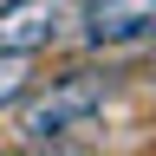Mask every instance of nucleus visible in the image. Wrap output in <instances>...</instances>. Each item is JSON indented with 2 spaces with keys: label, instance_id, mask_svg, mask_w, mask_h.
<instances>
[{
  "label": "nucleus",
  "instance_id": "1",
  "mask_svg": "<svg viewBox=\"0 0 156 156\" xmlns=\"http://www.w3.org/2000/svg\"><path fill=\"white\" fill-rule=\"evenodd\" d=\"M124 91V72L117 65H65L52 72L46 85H33L13 111V136L26 150H65L72 136H85L104 124V111Z\"/></svg>",
  "mask_w": 156,
  "mask_h": 156
},
{
  "label": "nucleus",
  "instance_id": "2",
  "mask_svg": "<svg viewBox=\"0 0 156 156\" xmlns=\"http://www.w3.org/2000/svg\"><path fill=\"white\" fill-rule=\"evenodd\" d=\"M72 39L91 58L143 52V46H156V0H78Z\"/></svg>",
  "mask_w": 156,
  "mask_h": 156
},
{
  "label": "nucleus",
  "instance_id": "3",
  "mask_svg": "<svg viewBox=\"0 0 156 156\" xmlns=\"http://www.w3.org/2000/svg\"><path fill=\"white\" fill-rule=\"evenodd\" d=\"M78 26V0H0V52L39 58L65 46Z\"/></svg>",
  "mask_w": 156,
  "mask_h": 156
},
{
  "label": "nucleus",
  "instance_id": "4",
  "mask_svg": "<svg viewBox=\"0 0 156 156\" xmlns=\"http://www.w3.org/2000/svg\"><path fill=\"white\" fill-rule=\"evenodd\" d=\"M33 91V58H20V52H0V117L20 111V98Z\"/></svg>",
  "mask_w": 156,
  "mask_h": 156
},
{
  "label": "nucleus",
  "instance_id": "5",
  "mask_svg": "<svg viewBox=\"0 0 156 156\" xmlns=\"http://www.w3.org/2000/svg\"><path fill=\"white\" fill-rule=\"evenodd\" d=\"M136 78H143V91L156 98V52H150V65H143V72H136Z\"/></svg>",
  "mask_w": 156,
  "mask_h": 156
},
{
  "label": "nucleus",
  "instance_id": "6",
  "mask_svg": "<svg viewBox=\"0 0 156 156\" xmlns=\"http://www.w3.org/2000/svg\"><path fill=\"white\" fill-rule=\"evenodd\" d=\"M26 156H78V150H26Z\"/></svg>",
  "mask_w": 156,
  "mask_h": 156
}]
</instances>
